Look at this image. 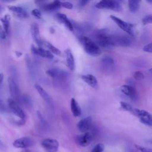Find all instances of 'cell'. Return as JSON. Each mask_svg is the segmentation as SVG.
<instances>
[{
    "label": "cell",
    "instance_id": "cell-42",
    "mask_svg": "<svg viewBox=\"0 0 152 152\" xmlns=\"http://www.w3.org/2000/svg\"><path fill=\"white\" fill-rule=\"evenodd\" d=\"M3 10H4V8L0 5V14L2 13V12L3 11Z\"/></svg>",
    "mask_w": 152,
    "mask_h": 152
},
{
    "label": "cell",
    "instance_id": "cell-20",
    "mask_svg": "<svg viewBox=\"0 0 152 152\" xmlns=\"http://www.w3.org/2000/svg\"><path fill=\"white\" fill-rule=\"evenodd\" d=\"M65 55L67 66L71 71H74L75 69V61L71 51L69 49H66L65 51Z\"/></svg>",
    "mask_w": 152,
    "mask_h": 152
},
{
    "label": "cell",
    "instance_id": "cell-43",
    "mask_svg": "<svg viewBox=\"0 0 152 152\" xmlns=\"http://www.w3.org/2000/svg\"><path fill=\"white\" fill-rule=\"evenodd\" d=\"M148 3H150V4H151V2H152V0H146Z\"/></svg>",
    "mask_w": 152,
    "mask_h": 152
},
{
    "label": "cell",
    "instance_id": "cell-12",
    "mask_svg": "<svg viewBox=\"0 0 152 152\" xmlns=\"http://www.w3.org/2000/svg\"><path fill=\"white\" fill-rule=\"evenodd\" d=\"M31 50L34 54L41 57L48 59H52L53 58V54L49 50H46L42 47H35L34 45H31Z\"/></svg>",
    "mask_w": 152,
    "mask_h": 152
},
{
    "label": "cell",
    "instance_id": "cell-32",
    "mask_svg": "<svg viewBox=\"0 0 152 152\" xmlns=\"http://www.w3.org/2000/svg\"><path fill=\"white\" fill-rule=\"evenodd\" d=\"M135 147L137 148V149L140 152H152L151 148H146V147H142V146L138 145H135Z\"/></svg>",
    "mask_w": 152,
    "mask_h": 152
},
{
    "label": "cell",
    "instance_id": "cell-18",
    "mask_svg": "<svg viewBox=\"0 0 152 152\" xmlns=\"http://www.w3.org/2000/svg\"><path fill=\"white\" fill-rule=\"evenodd\" d=\"M82 80L92 88L96 89L98 88V82L96 78L91 74H85L81 75Z\"/></svg>",
    "mask_w": 152,
    "mask_h": 152
},
{
    "label": "cell",
    "instance_id": "cell-8",
    "mask_svg": "<svg viewBox=\"0 0 152 152\" xmlns=\"http://www.w3.org/2000/svg\"><path fill=\"white\" fill-rule=\"evenodd\" d=\"M131 43V40L130 38L123 34H113V46H119L123 47L129 46Z\"/></svg>",
    "mask_w": 152,
    "mask_h": 152
},
{
    "label": "cell",
    "instance_id": "cell-34",
    "mask_svg": "<svg viewBox=\"0 0 152 152\" xmlns=\"http://www.w3.org/2000/svg\"><path fill=\"white\" fill-rule=\"evenodd\" d=\"M143 50L144 52L151 53L152 52V46H151V43H149L148 44L146 45L143 48Z\"/></svg>",
    "mask_w": 152,
    "mask_h": 152
},
{
    "label": "cell",
    "instance_id": "cell-36",
    "mask_svg": "<svg viewBox=\"0 0 152 152\" xmlns=\"http://www.w3.org/2000/svg\"><path fill=\"white\" fill-rule=\"evenodd\" d=\"M6 36L7 34L4 28L1 26H0V38L1 39H5L6 38Z\"/></svg>",
    "mask_w": 152,
    "mask_h": 152
},
{
    "label": "cell",
    "instance_id": "cell-38",
    "mask_svg": "<svg viewBox=\"0 0 152 152\" xmlns=\"http://www.w3.org/2000/svg\"><path fill=\"white\" fill-rule=\"evenodd\" d=\"M88 1H89V0H80L78 5L80 7H83L87 4V2Z\"/></svg>",
    "mask_w": 152,
    "mask_h": 152
},
{
    "label": "cell",
    "instance_id": "cell-13",
    "mask_svg": "<svg viewBox=\"0 0 152 152\" xmlns=\"http://www.w3.org/2000/svg\"><path fill=\"white\" fill-rule=\"evenodd\" d=\"M92 140V135L88 132H84L83 134L78 135L76 137V141L78 144L82 147H86L89 145Z\"/></svg>",
    "mask_w": 152,
    "mask_h": 152
},
{
    "label": "cell",
    "instance_id": "cell-31",
    "mask_svg": "<svg viewBox=\"0 0 152 152\" xmlns=\"http://www.w3.org/2000/svg\"><path fill=\"white\" fill-rule=\"evenodd\" d=\"M31 14H32V15L34 16L37 18H39V19L42 18V12H41V11L39 9L33 10L31 12Z\"/></svg>",
    "mask_w": 152,
    "mask_h": 152
},
{
    "label": "cell",
    "instance_id": "cell-35",
    "mask_svg": "<svg viewBox=\"0 0 152 152\" xmlns=\"http://www.w3.org/2000/svg\"><path fill=\"white\" fill-rule=\"evenodd\" d=\"M6 111V106L4 102L0 99V112L4 113Z\"/></svg>",
    "mask_w": 152,
    "mask_h": 152
},
{
    "label": "cell",
    "instance_id": "cell-21",
    "mask_svg": "<svg viewBox=\"0 0 152 152\" xmlns=\"http://www.w3.org/2000/svg\"><path fill=\"white\" fill-rule=\"evenodd\" d=\"M70 107L71 112L74 117H78L81 115V107L74 98H72L71 99Z\"/></svg>",
    "mask_w": 152,
    "mask_h": 152
},
{
    "label": "cell",
    "instance_id": "cell-9",
    "mask_svg": "<svg viewBox=\"0 0 152 152\" xmlns=\"http://www.w3.org/2000/svg\"><path fill=\"white\" fill-rule=\"evenodd\" d=\"M41 145L49 152H56L59 148V142L55 139L46 138L42 141Z\"/></svg>",
    "mask_w": 152,
    "mask_h": 152
},
{
    "label": "cell",
    "instance_id": "cell-25",
    "mask_svg": "<svg viewBox=\"0 0 152 152\" xmlns=\"http://www.w3.org/2000/svg\"><path fill=\"white\" fill-rule=\"evenodd\" d=\"M43 44H44L46 46V47L49 50V51L52 53H54L56 55H59L61 54V51L57 48L52 45L50 43L48 42H45L44 43L43 42Z\"/></svg>",
    "mask_w": 152,
    "mask_h": 152
},
{
    "label": "cell",
    "instance_id": "cell-29",
    "mask_svg": "<svg viewBox=\"0 0 152 152\" xmlns=\"http://www.w3.org/2000/svg\"><path fill=\"white\" fill-rule=\"evenodd\" d=\"M133 77L137 80H141L144 78V75L141 71H137L134 72Z\"/></svg>",
    "mask_w": 152,
    "mask_h": 152
},
{
    "label": "cell",
    "instance_id": "cell-7",
    "mask_svg": "<svg viewBox=\"0 0 152 152\" xmlns=\"http://www.w3.org/2000/svg\"><path fill=\"white\" fill-rule=\"evenodd\" d=\"M34 144V140L30 137H23L15 140L13 142V146L17 148H27Z\"/></svg>",
    "mask_w": 152,
    "mask_h": 152
},
{
    "label": "cell",
    "instance_id": "cell-6",
    "mask_svg": "<svg viewBox=\"0 0 152 152\" xmlns=\"http://www.w3.org/2000/svg\"><path fill=\"white\" fill-rule=\"evenodd\" d=\"M8 105L11 111L17 116L19 117L21 120L24 121L26 118V114L23 110V109L20 107L18 103H17L12 99H8L7 100Z\"/></svg>",
    "mask_w": 152,
    "mask_h": 152
},
{
    "label": "cell",
    "instance_id": "cell-17",
    "mask_svg": "<svg viewBox=\"0 0 152 152\" xmlns=\"http://www.w3.org/2000/svg\"><path fill=\"white\" fill-rule=\"evenodd\" d=\"M56 19L60 23L64 24V25L67 27V28L70 31L74 30V26L70 20L67 18L66 15L62 13H57L55 15Z\"/></svg>",
    "mask_w": 152,
    "mask_h": 152
},
{
    "label": "cell",
    "instance_id": "cell-4",
    "mask_svg": "<svg viewBox=\"0 0 152 152\" xmlns=\"http://www.w3.org/2000/svg\"><path fill=\"white\" fill-rule=\"evenodd\" d=\"M8 86H9V90L10 92V94L11 96V99H12L14 100H15L18 103H21V95L20 93V90L19 89V87L15 82V81L14 80L12 77H9L8 79Z\"/></svg>",
    "mask_w": 152,
    "mask_h": 152
},
{
    "label": "cell",
    "instance_id": "cell-33",
    "mask_svg": "<svg viewBox=\"0 0 152 152\" xmlns=\"http://www.w3.org/2000/svg\"><path fill=\"white\" fill-rule=\"evenodd\" d=\"M61 7H63L64 8L69 10H71L73 8V5L69 2H61Z\"/></svg>",
    "mask_w": 152,
    "mask_h": 152
},
{
    "label": "cell",
    "instance_id": "cell-2",
    "mask_svg": "<svg viewBox=\"0 0 152 152\" xmlns=\"http://www.w3.org/2000/svg\"><path fill=\"white\" fill-rule=\"evenodd\" d=\"M80 40L87 54L93 56H97L101 54L102 51L100 47L91 39L84 36H81Z\"/></svg>",
    "mask_w": 152,
    "mask_h": 152
},
{
    "label": "cell",
    "instance_id": "cell-11",
    "mask_svg": "<svg viewBox=\"0 0 152 152\" xmlns=\"http://www.w3.org/2000/svg\"><path fill=\"white\" fill-rule=\"evenodd\" d=\"M30 31L31 36L34 41L36 43L39 47H42V46L43 45V41L42 40L40 37L38 25L35 23H32L30 26Z\"/></svg>",
    "mask_w": 152,
    "mask_h": 152
},
{
    "label": "cell",
    "instance_id": "cell-14",
    "mask_svg": "<svg viewBox=\"0 0 152 152\" xmlns=\"http://www.w3.org/2000/svg\"><path fill=\"white\" fill-rule=\"evenodd\" d=\"M60 0H53L49 3H45L40 6V8L46 12H51L56 11L61 7Z\"/></svg>",
    "mask_w": 152,
    "mask_h": 152
},
{
    "label": "cell",
    "instance_id": "cell-23",
    "mask_svg": "<svg viewBox=\"0 0 152 152\" xmlns=\"http://www.w3.org/2000/svg\"><path fill=\"white\" fill-rule=\"evenodd\" d=\"M10 19L11 17L9 14H6L4 17L0 18V20L3 25V28L7 36L10 35Z\"/></svg>",
    "mask_w": 152,
    "mask_h": 152
},
{
    "label": "cell",
    "instance_id": "cell-40",
    "mask_svg": "<svg viewBox=\"0 0 152 152\" xmlns=\"http://www.w3.org/2000/svg\"><path fill=\"white\" fill-rule=\"evenodd\" d=\"M3 79H4V75L0 73V84L2 82Z\"/></svg>",
    "mask_w": 152,
    "mask_h": 152
},
{
    "label": "cell",
    "instance_id": "cell-39",
    "mask_svg": "<svg viewBox=\"0 0 152 152\" xmlns=\"http://www.w3.org/2000/svg\"><path fill=\"white\" fill-rule=\"evenodd\" d=\"M4 148H5L4 145V144L2 142V141L0 140V149H1V150H4Z\"/></svg>",
    "mask_w": 152,
    "mask_h": 152
},
{
    "label": "cell",
    "instance_id": "cell-26",
    "mask_svg": "<svg viewBox=\"0 0 152 152\" xmlns=\"http://www.w3.org/2000/svg\"><path fill=\"white\" fill-rule=\"evenodd\" d=\"M48 75L52 78L56 77L57 76H61L62 75V72L57 68H52L46 71Z\"/></svg>",
    "mask_w": 152,
    "mask_h": 152
},
{
    "label": "cell",
    "instance_id": "cell-28",
    "mask_svg": "<svg viewBox=\"0 0 152 152\" xmlns=\"http://www.w3.org/2000/svg\"><path fill=\"white\" fill-rule=\"evenodd\" d=\"M104 148V146L102 143H98L93 148L91 152H102Z\"/></svg>",
    "mask_w": 152,
    "mask_h": 152
},
{
    "label": "cell",
    "instance_id": "cell-45",
    "mask_svg": "<svg viewBox=\"0 0 152 152\" xmlns=\"http://www.w3.org/2000/svg\"><path fill=\"white\" fill-rule=\"evenodd\" d=\"M117 1H122V0H117Z\"/></svg>",
    "mask_w": 152,
    "mask_h": 152
},
{
    "label": "cell",
    "instance_id": "cell-16",
    "mask_svg": "<svg viewBox=\"0 0 152 152\" xmlns=\"http://www.w3.org/2000/svg\"><path fill=\"white\" fill-rule=\"evenodd\" d=\"M102 66L105 72H110L114 68L115 62L113 58L110 56H105L102 60Z\"/></svg>",
    "mask_w": 152,
    "mask_h": 152
},
{
    "label": "cell",
    "instance_id": "cell-22",
    "mask_svg": "<svg viewBox=\"0 0 152 152\" xmlns=\"http://www.w3.org/2000/svg\"><path fill=\"white\" fill-rule=\"evenodd\" d=\"M122 93L127 96L131 98L135 97L137 96V91L134 87L129 85H123L121 87Z\"/></svg>",
    "mask_w": 152,
    "mask_h": 152
},
{
    "label": "cell",
    "instance_id": "cell-19",
    "mask_svg": "<svg viewBox=\"0 0 152 152\" xmlns=\"http://www.w3.org/2000/svg\"><path fill=\"white\" fill-rule=\"evenodd\" d=\"M9 10L12 11L15 15L20 18H27L28 17V14L27 11L20 7L17 6H8Z\"/></svg>",
    "mask_w": 152,
    "mask_h": 152
},
{
    "label": "cell",
    "instance_id": "cell-5",
    "mask_svg": "<svg viewBox=\"0 0 152 152\" xmlns=\"http://www.w3.org/2000/svg\"><path fill=\"white\" fill-rule=\"evenodd\" d=\"M110 18L116 24V25L121 28L123 31L128 33L131 36H133L134 34V26L131 23H127L125 21H123L121 18L115 16L110 15Z\"/></svg>",
    "mask_w": 152,
    "mask_h": 152
},
{
    "label": "cell",
    "instance_id": "cell-10",
    "mask_svg": "<svg viewBox=\"0 0 152 152\" xmlns=\"http://www.w3.org/2000/svg\"><path fill=\"white\" fill-rule=\"evenodd\" d=\"M92 125V118L87 116L80 120L77 124L78 129L82 133L88 132Z\"/></svg>",
    "mask_w": 152,
    "mask_h": 152
},
{
    "label": "cell",
    "instance_id": "cell-24",
    "mask_svg": "<svg viewBox=\"0 0 152 152\" xmlns=\"http://www.w3.org/2000/svg\"><path fill=\"white\" fill-rule=\"evenodd\" d=\"M141 0H128L129 9L132 13L136 12L140 8Z\"/></svg>",
    "mask_w": 152,
    "mask_h": 152
},
{
    "label": "cell",
    "instance_id": "cell-15",
    "mask_svg": "<svg viewBox=\"0 0 152 152\" xmlns=\"http://www.w3.org/2000/svg\"><path fill=\"white\" fill-rule=\"evenodd\" d=\"M35 88L40 94V96L42 97V98L45 101V102L49 104V106H52L53 104V102L51 97L49 96V94L45 91V90L39 84H35L34 86Z\"/></svg>",
    "mask_w": 152,
    "mask_h": 152
},
{
    "label": "cell",
    "instance_id": "cell-27",
    "mask_svg": "<svg viewBox=\"0 0 152 152\" xmlns=\"http://www.w3.org/2000/svg\"><path fill=\"white\" fill-rule=\"evenodd\" d=\"M120 105H121V107L124 110H126V111H128V112H131L133 107H132V106L131 104H129V103L125 102H120Z\"/></svg>",
    "mask_w": 152,
    "mask_h": 152
},
{
    "label": "cell",
    "instance_id": "cell-30",
    "mask_svg": "<svg viewBox=\"0 0 152 152\" xmlns=\"http://www.w3.org/2000/svg\"><path fill=\"white\" fill-rule=\"evenodd\" d=\"M142 23L144 25H146L148 24H151L152 23V16L151 15H148L145 16L142 19Z\"/></svg>",
    "mask_w": 152,
    "mask_h": 152
},
{
    "label": "cell",
    "instance_id": "cell-1",
    "mask_svg": "<svg viewBox=\"0 0 152 152\" xmlns=\"http://www.w3.org/2000/svg\"><path fill=\"white\" fill-rule=\"evenodd\" d=\"M93 40L99 47L109 48L113 46V34L106 28L96 30L91 34Z\"/></svg>",
    "mask_w": 152,
    "mask_h": 152
},
{
    "label": "cell",
    "instance_id": "cell-41",
    "mask_svg": "<svg viewBox=\"0 0 152 152\" xmlns=\"http://www.w3.org/2000/svg\"><path fill=\"white\" fill-rule=\"evenodd\" d=\"M16 0H2V1L5 2H11L13 1H15Z\"/></svg>",
    "mask_w": 152,
    "mask_h": 152
},
{
    "label": "cell",
    "instance_id": "cell-44",
    "mask_svg": "<svg viewBox=\"0 0 152 152\" xmlns=\"http://www.w3.org/2000/svg\"><path fill=\"white\" fill-rule=\"evenodd\" d=\"M23 152H30V151L29 150H24Z\"/></svg>",
    "mask_w": 152,
    "mask_h": 152
},
{
    "label": "cell",
    "instance_id": "cell-3",
    "mask_svg": "<svg viewBox=\"0 0 152 152\" xmlns=\"http://www.w3.org/2000/svg\"><path fill=\"white\" fill-rule=\"evenodd\" d=\"M96 8L99 9L111 10L115 11H122V6L117 0H102L95 5Z\"/></svg>",
    "mask_w": 152,
    "mask_h": 152
},
{
    "label": "cell",
    "instance_id": "cell-37",
    "mask_svg": "<svg viewBox=\"0 0 152 152\" xmlns=\"http://www.w3.org/2000/svg\"><path fill=\"white\" fill-rule=\"evenodd\" d=\"M49 1V0H35L34 2L36 5H39L40 7L42 4H45L46 2V1Z\"/></svg>",
    "mask_w": 152,
    "mask_h": 152
}]
</instances>
